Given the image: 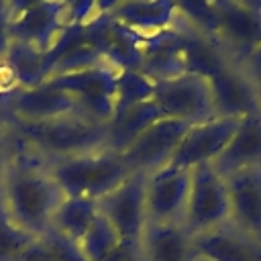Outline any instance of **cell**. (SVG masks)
<instances>
[{
  "mask_svg": "<svg viewBox=\"0 0 261 261\" xmlns=\"http://www.w3.org/2000/svg\"><path fill=\"white\" fill-rule=\"evenodd\" d=\"M39 2H43V0H8V6H10L12 16H16V14L24 12L27 8H31V6L39 4Z\"/></svg>",
  "mask_w": 261,
  "mask_h": 261,
  "instance_id": "35",
  "label": "cell"
},
{
  "mask_svg": "<svg viewBox=\"0 0 261 261\" xmlns=\"http://www.w3.org/2000/svg\"><path fill=\"white\" fill-rule=\"evenodd\" d=\"M10 139L12 159L0 188V202L16 226L33 237H41L51 226L63 192L49 173L47 163L12 135Z\"/></svg>",
  "mask_w": 261,
  "mask_h": 261,
  "instance_id": "1",
  "label": "cell"
},
{
  "mask_svg": "<svg viewBox=\"0 0 261 261\" xmlns=\"http://www.w3.org/2000/svg\"><path fill=\"white\" fill-rule=\"evenodd\" d=\"M84 35L110 67L118 71H141L145 35L114 20L110 14H96L84 24Z\"/></svg>",
  "mask_w": 261,
  "mask_h": 261,
  "instance_id": "9",
  "label": "cell"
},
{
  "mask_svg": "<svg viewBox=\"0 0 261 261\" xmlns=\"http://www.w3.org/2000/svg\"><path fill=\"white\" fill-rule=\"evenodd\" d=\"M220 175L261 167V110L239 118L237 130L212 163Z\"/></svg>",
  "mask_w": 261,
  "mask_h": 261,
  "instance_id": "17",
  "label": "cell"
},
{
  "mask_svg": "<svg viewBox=\"0 0 261 261\" xmlns=\"http://www.w3.org/2000/svg\"><path fill=\"white\" fill-rule=\"evenodd\" d=\"M237 124L239 118L230 116H214L210 120L192 124L167 165L179 169H194L202 163H214L234 135Z\"/></svg>",
  "mask_w": 261,
  "mask_h": 261,
  "instance_id": "12",
  "label": "cell"
},
{
  "mask_svg": "<svg viewBox=\"0 0 261 261\" xmlns=\"http://www.w3.org/2000/svg\"><path fill=\"white\" fill-rule=\"evenodd\" d=\"M126 0H96V14H108L112 8L122 4Z\"/></svg>",
  "mask_w": 261,
  "mask_h": 261,
  "instance_id": "36",
  "label": "cell"
},
{
  "mask_svg": "<svg viewBox=\"0 0 261 261\" xmlns=\"http://www.w3.org/2000/svg\"><path fill=\"white\" fill-rule=\"evenodd\" d=\"M190 194L181 216L184 228L196 237L230 222V200L226 177L212 163H202L190 169Z\"/></svg>",
  "mask_w": 261,
  "mask_h": 261,
  "instance_id": "4",
  "label": "cell"
},
{
  "mask_svg": "<svg viewBox=\"0 0 261 261\" xmlns=\"http://www.w3.org/2000/svg\"><path fill=\"white\" fill-rule=\"evenodd\" d=\"M104 65H108L106 59L100 55L98 49H94V47L86 41L84 27H82V35H80V39L73 41V43L59 55V59L55 61V65H53L49 77L65 75V73H75V71H86V69L104 67Z\"/></svg>",
  "mask_w": 261,
  "mask_h": 261,
  "instance_id": "24",
  "label": "cell"
},
{
  "mask_svg": "<svg viewBox=\"0 0 261 261\" xmlns=\"http://www.w3.org/2000/svg\"><path fill=\"white\" fill-rule=\"evenodd\" d=\"M165 118L155 100H145L130 110H126L122 116L114 118L108 124V139H106V149L114 153H122L143 130H147L153 122Z\"/></svg>",
  "mask_w": 261,
  "mask_h": 261,
  "instance_id": "22",
  "label": "cell"
},
{
  "mask_svg": "<svg viewBox=\"0 0 261 261\" xmlns=\"http://www.w3.org/2000/svg\"><path fill=\"white\" fill-rule=\"evenodd\" d=\"M39 239L45 243V247H47V251H49L53 261H88L77 241L61 234L59 230H55L51 226Z\"/></svg>",
  "mask_w": 261,
  "mask_h": 261,
  "instance_id": "28",
  "label": "cell"
},
{
  "mask_svg": "<svg viewBox=\"0 0 261 261\" xmlns=\"http://www.w3.org/2000/svg\"><path fill=\"white\" fill-rule=\"evenodd\" d=\"M16 261H53V259H51V255H49L45 243L37 237V239L20 253V257H18Z\"/></svg>",
  "mask_w": 261,
  "mask_h": 261,
  "instance_id": "34",
  "label": "cell"
},
{
  "mask_svg": "<svg viewBox=\"0 0 261 261\" xmlns=\"http://www.w3.org/2000/svg\"><path fill=\"white\" fill-rule=\"evenodd\" d=\"M188 71L181 33L177 24L143 37V65L141 73L149 80H165Z\"/></svg>",
  "mask_w": 261,
  "mask_h": 261,
  "instance_id": "18",
  "label": "cell"
},
{
  "mask_svg": "<svg viewBox=\"0 0 261 261\" xmlns=\"http://www.w3.org/2000/svg\"><path fill=\"white\" fill-rule=\"evenodd\" d=\"M67 27V4L59 0H43L24 12L12 16V41L49 51Z\"/></svg>",
  "mask_w": 261,
  "mask_h": 261,
  "instance_id": "14",
  "label": "cell"
},
{
  "mask_svg": "<svg viewBox=\"0 0 261 261\" xmlns=\"http://www.w3.org/2000/svg\"><path fill=\"white\" fill-rule=\"evenodd\" d=\"M190 126L192 124H188L184 120L161 118V120L153 122L147 130H143L120 153V157L133 173L135 171L153 173L171 161L177 145L181 143V139Z\"/></svg>",
  "mask_w": 261,
  "mask_h": 261,
  "instance_id": "11",
  "label": "cell"
},
{
  "mask_svg": "<svg viewBox=\"0 0 261 261\" xmlns=\"http://www.w3.org/2000/svg\"><path fill=\"white\" fill-rule=\"evenodd\" d=\"M116 82H118V69L104 65L86 71L55 75L49 77L45 84L73 96L84 118L100 124H110L114 116Z\"/></svg>",
  "mask_w": 261,
  "mask_h": 261,
  "instance_id": "6",
  "label": "cell"
},
{
  "mask_svg": "<svg viewBox=\"0 0 261 261\" xmlns=\"http://www.w3.org/2000/svg\"><path fill=\"white\" fill-rule=\"evenodd\" d=\"M98 214V200L82 196H63L51 218V228L80 243V239L88 232Z\"/></svg>",
  "mask_w": 261,
  "mask_h": 261,
  "instance_id": "23",
  "label": "cell"
},
{
  "mask_svg": "<svg viewBox=\"0 0 261 261\" xmlns=\"http://www.w3.org/2000/svg\"><path fill=\"white\" fill-rule=\"evenodd\" d=\"M214 12V41L230 63H239L261 43V12L237 0H210Z\"/></svg>",
  "mask_w": 261,
  "mask_h": 261,
  "instance_id": "7",
  "label": "cell"
},
{
  "mask_svg": "<svg viewBox=\"0 0 261 261\" xmlns=\"http://www.w3.org/2000/svg\"><path fill=\"white\" fill-rule=\"evenodd\" d=\"M59 2H63V4H67V6H69V2H71V0H59Z\"/></svg>",
  "mask_w": 261,
  "mask_h": 261,
  "instance_id": "38",
  "label": "cell"
},
{
  "mask_svg": "<svg viewBox=\"0 0 261 261\" xmlns=\"http://www.w3.org/2000/svg\"><path fill=\"white\" fill-rule=\"evenodd\" d=\"M10 159H12V139L6 124H0V188L6 175V169L10 165Z\"/></svg>",
  "mask_w": 261,
  "mask_h": 261,
  "instance_id": "33",
  "label": "cell"
},
{
  "mask_svg": "<svg viewBox=\"0 0 261 261\" xmlns=\"http://www.w3.org/2000/svg\"><path fill=\"white\" fill-rule=\"evenodd\" d=\"M208 80H210V88H212L216 116L241 118V116L261 110V104H259L253 88L245 80L243 71L239 69V65L228 63Z\"/></svg>",
  "mask_w": 261,
  "mask_h": 261,
  "instance_id": "19",
  "label": "cell"
},
{
  "mask_svg": "<svg viewBox=\"0 0 261 261\" xmlns=\"http://www.w3.org/2000/svg\"><path fill=\"white\" fill-rule=\"evenodd\" d=\"M151 98H153V80H149L141 71H118L112 120L122 116L133 106H137L145 100H151Z\"/></svg>",
  "mask_w": 261,
  "mask_h": 261,
  "instance_id": "25",
  "label": "cell"
},
{
  "mask_svg": "<svg viewBox=\"0 0 261 261\" xmlns=\"http://www.w3.org/2000/svg\"><path fill=\"white\" fill-rule=\"evenodd\" d=\"M237 2L247 4V6H251V8H255V10H259V12H261V0H237Z\"/></svg>",
  "mask_w": 261,
  "mask_h": 261,
  "instance_id": "37",
  "label": "cell"
},
{
  "mask_svg": "<svg viewBox=\"0 0 261 261\" xmlns=\"http://www.w3.org/2000/svg\"><path fill=\"white\" fill-rule=\"evenodd\" d=\"M153 100L165 118L184 120L188 124L204 122L216 116L210 80L194 71L155 80Z\"/></svg>",
  "mask_w": 261,
  "mask_h": 261,
  "instance_id": "5",
  "label": "cell"
},
{
  "mask_svg": "<svg viewBox=\"0 0 261 261\" xmlns=\"http://www.w3.org/2000/svg\"><path fill=\"white\" fill-rule=\"evenodd\" d=\"M226 188L230 222L255 239H261V167L226 175Z\"/></svg>",
  "mask_w": 261,
  "mask_h": 261,
  "instance_id": "16",
  "label": "cell"
},
{
  "mask_svg": "<svg viewBox=\"0 0 261 261\" xmlns=\"http://www.w3.org/2000/svg\"><path fill=\"white\" fill-rule=\"evenodd\" d=\"M10 135L45 163L106 149L108 124L88 120L80 114L41 122H4Z\"/></svg>",
  "mask_w": 261,
  "mask_h": 261,
  "instance_id": "2",
  "label": "cell"
},
{
  "mask_svg": "<svg viewBox=\"0 0 261 261\" xmlns=\"http://www.w3.org/2000/svg\"><path fill=\"white\" fill-rule=\"evenodd\" d=\"M35 239L37 237L29 234L12 222V218L0 202V261H16Z\"/></svg>",
  "mask_w": 261,
  "mask_h": 261,
  "instance_id": "27",
  "label": "cell"
},
{
  "mask_svg": "<svg viewBox=\"0 0 261 261\" xmlns=\"http://www.w3.org/2000/svg\"><path fill=\"white\" fill-rule=\"evenodd\" d=\"M234 65H239V69L243 71V75H245V80L249 82V86L253 88V92H255V96H257V100H259V104H261V43H257L239 63H234Z\"/></svg>",
  "mask_w": 261,
  "mask_h": 261,
  "instance_id": "29",
  "label": "cell"
},
{
  "mask_svg": "<svg viewBox=\"0 0 261 261\" xmlns=\"http://www.w3.org/2000/svg\"><path fill=\"white\" fill-rule=\"evenodd\" d=\"M10 24H12V12L8 6V0H0V67L6 59V53L12 45V33H10Z\"/></svg>",
  "mask_w": 261,
  "mask_h": 261,
  "instance_id": "31",
  "label": "cell"
},
{
  "mask_svg": "<svg viewBox=\"0 0 261 261\" xmlns=\"http://www.w3.org/2000/svg\"><path fill=\"white\" fill-rule=\"evenodd\" d=\"M63 196H82L100 200L120 186L133 171L114 151L102 149L47 163Z\"/></svg>",
  "mask_w": 261,
  "mask_h": 261,
  "instance_id": "3",
  "label": "cell"
},
{
  "mask_svg": "<svg viewBox=\"0 0 261 261\" xmlns=\"http://www.w3.org/2000/svg\"><path fill=\"white\" fill-rule=\"evenodd\" d=\"M108 14L145 37L173 27L179 18L175 0H126Z\"/></svg>",
  "mask_w": 261,
  "mask_h": 261,
  "instance_id": "21",
  "label": "cell"
},
{
  "mask_svg": "<svg viewBox=\"0 0 261 261\" xmlns=\"http://www.w3.org/2000/svg\"><path fill=\"white\" fill-rule=\"evenodd\" d=\"M2 106H4V122H41L59 116L80 114V106L73 96L59 92L47 84L35 88H18L8 86L2 90Z\"/></svg>",
  "mask_w": 261,
  "mask_h": 261,
  "instance_id": "10",
  "label": "cell"
},
{
  "mask_svg": "<svg viewBox=\"0 0 261 261\" xmlns=\"http://www.w3.org/2000/svg\"><path fill=\"white\" fill-rule=\"evenodd\" d=\"M96 16V0H71L67 6V24H86Z\"/></svg>",
  "mask_w": 261,
  "mask_h": 261,
  "instance_id": "30",
  "label": "cell"
},
{
  "mask_svg": "<svg viewBox=\"0 0 261 261\" xmlns=\"http://www.w3.org/2000/svg\"><path fill=\"white\" fill-rule=\"evenodd\" d=\"M147 175L149 173L135 171L110 194L98 200L100 214L114 226L120 241L141 243V234L147 224Z\"/></svg>",
  "mask_w": 261,
  "mask_h": 261,
  "instance_id": "8",
  "label": "cell"
},
{
  "mask_svg": "<svg viewBox=\"0 0 261 261\" xmlns=\"http://www.w3.org/2000/svg\"><path fill=\"white\" fill-rule=\"evenodd\" d=\"M118 245H120L118 232L102 214L96 216L88 232L80 239V247L88 261H104Z\"/></svg>",
  "mask_w": 261,
  "mask_h": 261,
  "instance_id": "26",
  "label": "cell"
},
{
  "mask_svg": "<svg viewBox=\"0 0 261 261\" xmlns=\"http://www.w3.org/2000/svg\"><path fill=\"white\" fill-rule=\"evenodd\" d=\"M104 261H143L141 259V243L120 241V245Z\"/></svg>",
  "mask_w": 261,
  "mask_h": 261,
  "instance_id": "32",
  "label": "cell"
},
{
  "mask_svg": "<svg viewBox=\"0 0 261 261\" xmlns=\"http://www.w3.org/2000/svg\"><path fill=\"white\" fill-rule=\"evenodd\" d=\"M190 169L171 165L147 175V222H181L190 194Z\"/></svg>",
  "mask_w": 261,
  "mask_h": 261,
  "instance_id": "13",
  "label": "cell"
},
{
  "mask_svg": "<svg viewBox=\"0 0 261 261\" xmlns=\"http://www.w3.org/2000/svg\"><path fill=\"white\" fill-rule=\"evenodd\" d=\"M196 259L204 261H261V239L226 222L192 237Z\"/></svg>",
  "mask_w": 261,
  "mask_h": 261,
  "instance_id": "15",
  "label": "cell"
},
{
  "mask_svg": "<svg viewBox=\"0 0 261 261\" xmlns=\"http://www.w3.org/2000/svg\"><path fill=\"white\" fill-rule=\"evenodd\" d=\"M143 261H196L192 234L181 222H147L141 234Z\"/></svg>",
  "mask_w": 261,
  "mask_h": 261,
  "instance_id": "20",
  "label": "cell"
}]
</instances>
